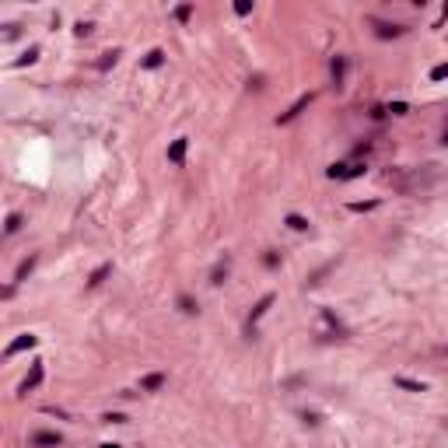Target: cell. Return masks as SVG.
<instances>
[{"label": "cell", "instance_id": "obj_1", "mask_svg": "<svg viewBox=\"0 0 448 448\" xmlns=\"http://www.w3.org/2000/svg\"><path fill=\"white\" fill-rule=\"evenodd\" d=\"M35 343H39V336H32V333H25V336H18V340H14V343H11V347L4 350V357H14V354H21V350H32Z\"/></svg>", "mask_w": 448, "mask_h": 448}, {"label": "cell", "instance_id": "obj_2", "mask_svg": "<svg viewBox=\"0 0 448 448\" xmlns=\"http://www.w3.org/2000/svg\"><path fill=\"white\" fill-rule=\"evenodd\" d=\"M273 301H277V294H263V298L256 301V308H252V315H249V326H256V322L270 312V305H273Z\"/></svg>", "mask_w": 448, "mask_h": 448}, {"label": "cell", "instance_id": "obj_3", "mask_svg": "<svg viewBox=\"0 0 448 448\" xmlns=\"http://www.w3.org/2000/svg\"><path fill=\"white\" fill-rule=\"evenodd\" d=\"M186 147H189V140H186V137L172 140V147H168V161H172V165H182V161H186Z\"/></svg>", "mask_w": 448, "mask_h": 448}, {"label": "cell", "instance_id": "obj_4", "mask_svg": "<svg viewBox=\"0 0 448 448\" xmlns=\"http://www.w3.org/2000/svg\"><path fill=\"white\" fill-rule=\"evenodd\" d=\"M308 102H312V95H301V98L291 105V109H287V112H280V119H277V123H291L298 112H305V109H308Z\"/></svg>", "mask_w": 448, "mask_h": 448}, {"label": "cell", "instance_id": "obj_5", "mask_svg": "<svg viewBox=\"0 0 448 448\" xmlns=\"http://www.w3.org/2000/svg\"><path fill=\"white\" fill-rule=\"evenodd\" d=\"M63 438L56 434V431H39L35 438H32V445H39V448H53V445H60Z\"/></svg>", "mask_w": 448, "mask_h": 448}, {"label": "cell", "instance_id": "obj_6", "mask_svg": "<svg viewBox=\"0 0 448 448\" xmlns=\"http://www.w3.org/2000/svg\"><path fill=\"white\" fill-rule=\"evenodd\" d=\"M39 382H42V361H39V364H32V371H28V378L21 382V392H32V389H35Z\"/></svg>", "mask_w": 448, "mask_h": 448}, {"label": "cell", "instance_id": "obj_7", "mask_svg": "<svg viewBox=\"0 0 448 448\" xmlns=\"http://www.w3.org/2000/svg\"><path fill=\"white\" fill-rule=\"evenodd\" d=\"M392 382H396L399 389H406V392H427V385H424V382H413V378H406V375H396Z\"/></svg>", "mask_w": 448, "mask_h": 448}, {"label": "cell", "instance_id": "obj_8", "mask_svg": "<svg viewBox=\"0 0 448 448\" xmlns=\"http://www.w3.org/2000/svg\"><path fill=\"white\" fill-rule=\"evenodd\" d=\"M109 273H112V263H102V266H98V270H95V273L88 277V287H98V284H102V280H105Z\"/></svg>", "mask_w": 448, "mask_h": 448}, {"label": "cell", "instance_id": "obj_9", "mask_svg": "<svg viewBox=\"0 0 448 448\" xmlns=\"http://www.w3.org/2000/svg\"><path fill=\"white\" fill-rule=\"evenodd\" d=\"M161 385H165V375H161V371L147 375V378H144V382H140V389H144V392H158V389H161Z\"/></svg>", "mask_w": 448, "mask_h": 448}, {"label": "cell", "instance_id": "obj_10", "mask_svg": "<svg viewBox=\"0 0 448 448\" xmlns=\"http://www.w3.org/2000/svg\"><path fill=\"white\" fill-rule=\"evenodd\" d=\"M161 63H165V49H151L147 56H144V67H147V70L161 67Z\"/></svg>", "mask_w": 448, "mask_h": 448}, {"label": "cell", "instance_id": "obj_11", "mask_svg": "<svg viewBox=\"0 0 448 448\" xmlns=\"http://www.w3.org/2000/svg\"><path fill=\"white\" fill-rule=\"evenodd\" d=\"M343 67H347V63H343V56H336V60H333V67H329V70H333V84H336V88L343 84Z\"/></svg>", "mask_w": 448, "mask_h": 448}, {"label": "cell", "instance_id": "obj_12", "mask_svg": "<svg viewBox=\"0 0 448 448\" xmlns=\"http://www.w3.org/2000/svg\"><path fill=\"white\" fill-rule=\"evenodd\" d=\"M179 308H182L186 315H196V312H200V305L189 298V294H179Z\"/></svg>", "mask_w": 448, "mask_h": 448}, {"label": "cell", "instance_id": "obj_13", "mask_svg": "<svg viewBox=\"0 0 448 448\" xmlns=\"http://www.w3.org/2000/svg\"><path fill=\"white\" fill-rule=\"evenodd\" d=\"M287 228H291V231H308V221H305L301 214H287Z\"/></svg>", "mask_w": 448, "mask_h": 448}, {"label": "cell", "instance_id": "obj_14", "mask_svg": "<svg viewBox=\"0 0 448 448\" xmlns=\"http://www.w3.org/2000/svg\"><path fill=\"white\" fill-rule=\"evenodd\" d=\"M403 32H406L403 25H378V35H382V39H389V35H403Z\"/></svg>", "mask_w": 448, "mask_h": 448}, {"label": "cell", "instance_id": "obj_15", "mask_svg": "<svg viewBox=\"0 0 448 448\" xmlns=\"http://www.w3.org/2000/svg\"><path fill=\"white\" fill-rule=\"evenodd\" d=\"M32 270H35V256H28V259H25V263L18 266V280H25V277H28Z\"/></svg>", "mask_w": 448, "mask_h": 448}, {"label": "cell", "instance_id": "obj_16", "mask_svg": "<svg viewBox=\"0 0 448 448\" xmlns=\"http://www.w3.org/2000/svg\"><path fill=\"white\" fill-rule=\"evenodd\" d=\"M18 228H21V214H11V217H7V224H4V231H7V235H14Z\"/></svg>", "mask_w": 448, "mask_h": 448}, {"label": "cell", "instance_id": "obj_17", "mask_svg": "<svg viewBox=\"0 0 448 448\" xmlns=\"http://www.w3.org/2000/svg\"><path fill=\"white\" fill-rule=\"evenodd\" d=\"M35 60H39V49H28V53H25V56L14 63V67H28V63H35Z\"/></svg>", "mask_w": 448, "mask_h": 448}, {"label": "cell", "instance_id": "obj_18", "mask_svg": "<svg viewBox=\"0 0 448 448\" xmlns=\"http://www.w3.org/2000/svg\"><path fill=\"white\" fill-rule=\"evenodd\" d=\"M378 207V200H368V203H350V210L354 214H364V210H375Z\"/></svg>", "mask_w": 448, "mask_h": 448}, {"label": "cell", "instance_id": "obj_19", "mask_svg": "<svg viewBox=\"0 0 448 448\" xmlns=\"http://www.w3.org/2000/svg\"><path fill=\"white\" fill-rule=\"evenodd\" d=\"M116 56H119V53H116V49H112V53H105V56H102V60H98V67H102V70H109V67H112V63H116Z\"/></svg>", "mask_w": 448, "mask_h": 448}, {"label": "cell", "instance_id": "obj_20", "mask_svg": "<svg viewBox=\"0 0 448 448\" xmlns=\"http://www.w3.org/2000/svg\"><path fill=\"white\" fill-rule=\"evenodd\" d=\"M235 14H242V18L252 14V4H249V0H238V4H235Z\"/></svg>", "mask_w": 448, "mask_h": 448}, {"label": "cell", "instance_id": "obj_21", "mask_svg": "<svg viewBox=\"0 0 448 448\" xmlns=\"http://www.w3.org/2000/svg\"><path fill=\"white\" fill-rule=\"evenodd\" d=\"M189 14H193V4H182V7H175V18H179V21H186Z\"/></svg>", "mask_w": 448, "mask_h": 448}, {"label": "cell", "instance_id": "obj_22", "mask_svg": "<svg viewBox=\"0 0 448 448\" xmlns=\"http://www.w3.org/2000/svg\"><path fill=\"white\" fill-rule=\"evenodd\" d=\"M389 112H392V116H406L410 109H406V102H392V105H389Z\"/></svg>", "mask_w": 448, "mask_h": 448}, {"label": "cell", "instance_id": "obj_23", "mask_svg": "<svg viewBox=\"0 0 448 448\" xmlns=\"http://www.w3.org/2000/svg\"><path fill=\"white\" fill-rule=\"evenodd\" d=\"M445 77H448V67H445V63H438V67L431 70V81H445Z\"/></svg>", "mask_w": 448, "mask_h": 448}, {"label": "cell", "instance_id": "obj_24", "mask_svg": "<svg viewBox=\"0 0 448 448\" xmlns=\"http://www.w3.org/2000/svg\"><path fill=\"white\" fill-rule=\"evenodd\" d=\"M224 273H228V263H221V266L214 270V284H221V280H224Z\"/></svg>", "mask_w": 448, "mask_h": 448}, {"label": "cell", "instance_id": "obj_25", "mask_svg": "<svg viewBox=\"0 0 448 448\" xmlns=\"http://www.w3.org/2000/svg\"><path fill=\"white\" fill-rule=\"evenodd\" d=\"M105 420H109V424H126V417H123V413H105Z\"/></svg>", "mask_w": 448, "mask_h": 448}, {"label": "cell", "instance_id": "obj_26", "mask_svg": "<svg viewBox=\"0 0 448 448\" xmlns=\"http://www.w3.org/2000/svg\"><path fill=\"white\" fill-rule=\"evenodd\" d=\"M0 298H14V287H4L0 284Z\"/></svg>", "mask_w": 448, "mask_h": 448}, {"label": "cell", "instance_id": "obj_27", "mask_svg": "<svg viewBox=\"0 0 448 448\" xmlns=\"http://www.w3.org/2000/svg\"><path fill=\"white\" fill-rule=\"evenodd\" d=\"M102 448H119V445H102Z\"/></svg>", "mask_w": 448, "mask_h": 448}]
</instances>
